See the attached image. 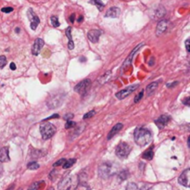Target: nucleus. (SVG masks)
I'll return each mask as SVG.
<instances>
[{"mask_svg": "<svg viewBox=\"0 0 190 190\" xmlns=\"http://www.w3.org/2000/svg\"><path fill=\"white\" fill-rule=\"evenodd\" d=\"M133 137H134V141H135L136 145H138L140 147H145L151 142L152 133L147 128L138 127L134 131Z\"/></svg>", "mask_w": 190, "mask_h": 190, "instance_id": "f257e3e1", "label": "nucleus"}, {"mask_svg": "<svg viewBox=\"0 0 190 190\" xmlns=\"http://www.w3.org/2000/svg\"><path fill=\"white\" fill-rule=\"evenodd\" d=\"M64 97H65V94L64 93H56L54 95H51L48 97V100L47 102L48 107L49 109H56L58 107H60L62 103H63Z\"/></svg>", "mask_w": 190, "mask_h": 190, "instance_id": "f03ea898", "label": "nucleus"}, {"mask_svg": "<svg viewBox=\"0 0 190 190\" xmlns=\"http://www.w3.org/2000/svg\"><path fill=\"white\" fill-rule=\"evenodd\" d=\"M40 133H41L42 138L44 140H48L55 134L56 128L50 123H45L40 125Z\"/></svg>", "mask_w": 190, "mask_h": 190, "instance_id": "7ed1b4c3", "label": "nucleus"}, {"mask_svg": "<svg viewBox=\"0 0 190 190\" xmlns=\"http://www.w3.org/2000/svg\"><path fill=\"white\" fill-rule=\"evenodd\" d=\"M114 165L111 162H104L98 167V174L101 178H108L114 174Z\"/></svg>", "mask_w": 190, "mask_h": 190, "instance_id": "20e7f679", "label": "nucleus"}, {"mask_svg": "<svg viewBox=\"0 0 190 190\" xmlns=\"http://www.w3.org/2000/svg\"><path fill=\"white\" fill-rule=\"evenodd\" d=\"M131 149H132L131 147L127 144L126 142H121L116 147V149H115L116 156L121 160L126 159L127 157L129 156L130 152H131Z\"/></svg>", "mask_w": 190, "mask_h": 190, "instance_id": "39448f33", "label": "nucleus"}, {"mask_svg": "<svg viewBox=\"0 0 190 190\" xmlns=\"http://www.w3.org/2000/svg\"><path fill=\"white\" fill-rule=\"evenodd\" d=\"M90 86H91L90 79H84L74 86V91L80 95H84L90 89Z\"/></svg>", "mask_w": 190, "mask_h": 190, "instance_id": "423d86ee", "label": "nucleus"}, {"mask_svg": "<svg viewBox=\"0 0 190 190\" xmlns=\"http://www.w3.org/2000/svg\"><path fill=\"white\" fill-rule=\"evenodd\" d=\"M138 87V84H133V85H131V86H128V87H126V88H124V89H123V90H121V91H119L118 93H116V95H115V97L118 98V99H120V100H122V99H124V98H125V97H127L129 95H131L136 88Z\"/></svg>", "mask_w": 190, "mask_h": 190, "instance_id": "0eeeda50", "label": "nucleus"}, {"mask_svg": "<svg viewBox=\"0 0 190 190\" xmlns=\"http://www.w3.org/2000/svg\"><path fill=\"white\" fill-rule=\"evenodd\" d=\"M27 16H28V19L30 20V22H31V29L35 30L37 28L38 24L40 23V20H39L38 16L34 13V11L32 8L28 9Z\"/></svg>", "mask_w": 190, "mask_h": 190, "instance_id": "6e6552de", "label": "nucleus"}, {"mask_svg": "<svg viewBox=\"0 0 190 190\" xmlns=\"http://www.w3.org/2000/svg\"><path fill=\"white\" fill-rule=\"evenodd\" d=\"M168 27H169V21L167 20H160L158 25H157V28H156V34H157V36H160L162 34H164L168 30Z\"/></svg>", "mask_w": 190, "mask_h": 190, "instance_id": "1a4fd4ad", "label": "nucleus"}, {"mask_svg": "<svg viewBox=\"0 0 190 190\" xmlns=\"http://www.w3.org/2000/svg\"><path fill=\"white\" fill-rule=\"evenodd\" d=\"M189 175H190V169H187L185 170L181 175L178 178V182L180 185L186 187V188H189Z\"/></svg>", "mask_w": 190, "mask_h": 190, "instance_id": "9d476101", "label": "nucleus"}, {"mask_svg": "<svg viewBox=\"0 0 190 190\" xmlns=\"http://www.w3.org/2000/svg\"><path fill=\"white\" fill-rule=\"evenodd\" d=\"M72 187V177L68 175L61 180L59 184V190H71Z\"/></svg>", "mask_w": 190, "mask_h": 190, "instance_id": "9b49d317", "label": "nucleus"}, {"mask_svg": "<svg viewBox=\"0 0 190 190\" xmlns=\"http://www.w3.org/2000/svg\"><path fill=\"white\" fill-rule=\"evenodd\" d=\"M44 45H45L44 40L41 39V38H37V39L34 41V45H33V48H32V53H33V55L38 56V55L40 54V52H41L42 48L44 47Z\"/></svg>", "mask_w": 190, "mask_h": 190, "instance_id": "f8f14e48", "label": "nucleus"}, {"mask_svg": "<svg viewBox=\"0 0 190 190\" xmlns=\"http://www.w3.org/2000/svg\"><path fill=\"white\" fill-rule=\"evenodd\" d=\"M170 120H171V117L169 115H161L157 120H155V124L158 126L159 129H163L170 122Z\"/></svg>", "mask_w": 190, "mask_h": 190, "instance_id": "ddd939ff", "label": "nucleus"}, {"mask_svg": "<svg viewBox=\"0 0 190 190\" xmlns=\"http://www.w3.org/2000/svg\"><path fill=\"white\" fill-rule=\"evenodd\" d=\"M102 32L99 31V30H97V29H94V30H90L87 34V37L88 39L92 42V43H97L98 40H99V37L101 35Z\"/></svg>", "mask_w": 190, "mask_h": 190, "instance_id": "4468645a", "label": "nucleus"}, {"mask_svg": "<svg viewBox=\"0 0 190 190\" xmlns=\"http://www.w3.org/2000/svg\"><path fill=\"white\" fill-rule=\"evenodd\" d=\"M144 46V44L143 43H141L139 46H136L133 49V51H132V53L128 56V58H127L126 60H125V61L124 62V64H123V69H126L127 67L129 66V65H131V63H132V61H133V55L135 54V52L137 51V50H139L140 49V48H142Z\"/></svg>", "mask_w": 190, "mask_h": 190, "instance_id": "2eb2a0df", "label": "nucleus"}, {"mask_svg": "<svg viewBox=\"0 0 190 190\" xmlns=\"http://www.w3.org/2000/svg\"><path fill=\"white\" fill-rule=\"evenodd\" d=\"M10 161L9 154H8V147H4L0 149V161L1 162H7Z\"/></svg>", "mask_w": 190, "mask_h": 190, "instance_id": "dca6fc26", "label": "nucleus"}, {"mask_svg": "<svg viewBox=\"0 0 190 190\" xmlns=\"http://www.w3.org/2000/svg\"><path fill=\"white\" fill-rule=\"evenodd\" d=\"M120 13H121V10H120L119 7H112L107 11V13L105 14V17H107V18H117V17H119Z\"/></svg>", "mask_w": 190, "mask_h": 190, "instance_id": "f3484780", "label": "nucleus"}, {"mask_svg": "<svg viewBox=\"0 0 190 190\" xmlns=\"http://www.w3.org/2000/svg\"><path fill=\"white\" fill-rule=\"evenodd\" d=\"M123 127H124V124H121V123H119V124H115L114 126L111 128V130L110 131V133H109V134H108V140H110V139H111L116 133H118L122 129H123Z\"/></svg>", "mask_w": 190, "mask_h": 190, "instance_id": "a211bd4d", "label": "nucleus"}, {"mask_svg": "<svg viewBox=\"0 0 190 190\" xmlns=\"http://www.w3.org/2000/svg\"><path fill=\"white\" fill-rule=\"evenodd\" d=\"M158 85H159V82H152L150 83L147 87H146V94L147 96H151L155 91L156 89L158 88Z\"/></svg>", "mask_w": 190, "mask_h": 190, "instance_id": "6ab92c4d", "label": "nucleus"}, {"mask_svg": "<svg viewBox=\"0 0 190 190\" xmlns=\"http://www.w3.org/2000/svg\"><path fill=\"white\" fill-rule=\"evenodd\" d=\"M165 13H166L165 8H164L162 6H161V7H159L155 10V13H154L153 19H155V20H159V19L162 18V17L165 15Z\"/></svg>", "mask_w": 190, "mask_h": 190, "instance_id": "aec40b11", "label": "nucleus"}, {"mask_svg": "<svg viewBox=\"0 0 190 190\" xmlns=\"http://www.w3.org/2000/svg\"><path fill=\"white\" fill-rule=\"evenodd\" d=\"M66 35L67 37L69 38V44H68V48L70 50H72L74 48V43L72 41V38H71V28L70 27H68L67 30H66Z\"/></svg>", "mask_w": 190, "mask_h": 190, "instance_id": "412c9836", "label": "nucleus"}, {"mask_svg": "<svg viewBox=\"0 0 190 190\" xmlns=\"http://www.w3.org/2000/svg\"><path fill=\"white\" fill-rule=\"evenodd\" d=\"M153 156H154V152H153V147H149L147 150H146L143 155H142V158L145 159V160H147V161H151L153 159Z\"/></svg>", "mask_w": 190, "mask_h": 190, "instance_id": "4be33fe9", "label": "nucleus"}, {"mask_svg": "<svg viewBox=\"0 0 190 190\" xmlns=\"http://www.w3.org/2000/svg\"><path fill=\"white\" fill-rule=\"evenodd\" d=\"M111 76V70H110V71H106L105 74H103V75L99 78V84H103L107 83V82L110 80Z\"/></svg>", "mask_w": 190, "mask_h": 190, "instance_id": "5701e85b", "label": "nucleus"}, {"mask_svg": "<svg viewBox=\"0 0 190 190\" xmlns=\"http://www.w3.org/2000/svg\"><path fill=\"white\" fill-rule=\"evenodd\" d=\"M90 3H91V4H94V5L97 7V9H98L99 11H102L103 8H104V7H105L104 3H103L101 0H91Z\"/></svg>", "mask_w": 190, "mask_h": 190, "instance_id": "b1692460", "label": "nucleus"}, {"mask_svg": "<svg viewBox=\"0 0 190 190\" xmlns=\"http://www.w3.org/2000/svg\"><path fill=\"white\" fill-rule=\"evenodd\" d=\"M75 162H76V159H70V160H68V161L66 160V161L62 164V167H63V169H69V168H70Z\"/></svg>", "mask_w": 190, "mask_h": 190, "instance_id": "393cba45", "label": "nucleus"}, {"mask_svg": "<svg viewBox=\"0 0 190 190\" xmlns=\"http://www.w3.org/2000/svg\"><path fill=\"white\" fill-rule=\"evenodd\" d=\"M27 168L29 170H37L39 169V164L36 161H31L27 164Z\"/></svg>", "mask_w": 190, "mask_h": 190, "instance_id": "a878e982", "label": "nucleus"}, {"mask_svg": "<svg viewBox=\"0 0 190 190\" xmlns=\"http://www.w3.org/2000/svg\"><path fill=\"white\" fill-rule=\"evenodd\" d=\"M74 190H91L89 186L85 183H80L78 184V186L74 188Z\"/></svg>", "mask_w": 190, "mask_h": 190, "instance_id": "bb28decb", "label": "nucleus"}, {"mask_svg": "<svg viewBox=\"0 0 190 190\" xmlns=\"http://www.w3.org/2000/svg\"><path fill=\"white\" fill-rule=\"evenodd\" d=\"M50 21H51V24H52V26L53 27H55V28H57V27H59L60 26V21H59V19L56 17V16H52L51 18H50Z\"/></svg>", "mask_w": 190, "mask_h": 190, "instance_id": "cd10ccee", "label": "nucleus"}, {"mask_svg": "<svg viewBox=\"0 0 190 190\" xmlns=\"http://www.w3.org/2000/svg\"><path fill=\"white\" fill-rule=\"evenodd\" d=\"M42 183L43 182H34V183H33L30 186V188H28V190H38L40 188V186H41Z\"/></svg>", "mask_w": 190, "mask_h": 190, "instance_id": "c85d7f7f", "label": "nucleus"}, {"mask_svg": "<svg viewBox=\"0 0 190 190\" xmlns=\"http://www.w3.org/2000/svg\"><path fill=\"white\" fill-rule=\"evenodd\" d=\"M95 114H96V111H88L87 113H85V114L84 115L83 119H84V120L90 119V118H91V117H93Z\"/></svg>", "mask_w": 190, "mask_h": 190, "instance_id": "c756f323", "label": "nucleus"}, {"mask_svg": "<svg viewBox=\"0 0 190 190\" xmlns=\"http://www.w3.org/2000/svg\"><path fill=\"white\" fill-rule=\"evenodd\" d=\"M7 64V58L5 56H0V69H3Z\"/></svg>", "mask_w": 190, "mask_h": 190, "instance_id": "7c9ffc66", "label": "nucleus"}, {"mask_svg": "<svg viewBox=\"0 0 190 190\" xmlns=\"http://www.w3.org/2000/svg\"><path fill=\"white\" fill-rule=\"evenodd\" d=\"M125 190H138V188H137V186L134 183H129L127 185L126 189Z\"/></svg>", "mask_w": 190, "mask_h": 190, "instance_id": "2f4dec72", "label": "nucleus"}, {"mask_svg": "<svg viewBox=\"0 0 190 190\" xmlns=\"http://www.w3.org/2000/svg\"><path fill=\"white\" fill-rule=\"evenodd\" d=\"M143 96H144V90H141V92L134 97V103H138L142 99Z\"/></svg>", "mask_w": 190, "mask_h": 190, "instance_id": "473e14b6", "label": "nucleus"}, {"mask_svg": "<svg viewBox=\"0 0 190 190\" xmlns=\"http://www.w3.org/2000/svg\"><path fill=\"white\" fill-rule=\"evenodd\" d=\"M75 123L74 122H71V121H67V124L65 125V128L66 129H70V128H72V127L75 126Z\"/></svg>", "mask_w": 190, "mask_h": 190, "instance_id": "72a5a7b5", "label": "nucleus"}, {"mask_svg": "<svg viewBox=\"0 0 190 190\" xmlns=\"http://www.w3.org/2000/svg\"><path fill=\"white\" fill-rule=\"evenodd\" d=\"M65 161H66V159H61L60 161H58L57 162H55V163L53 164V166H54V167H56V166L58 167V166H60V165H62Z\"/></svg>", "mask_w": 190, "mask_h": 190, "instance_id": "f704fd0d", "label": "nucleus"}, {"mask_svg": "<svg viewBox=\"0 0 190 190\" xmlns=\"http://www.w3.org/2000/svg\"><path fill=\"white\" fill-rule=\"evenodd\" d=\"M2 12H5V13H10L13 11V7H3L1 9Z\"/></svg>", "mask_w": 190, "mask_h": 190, "instance_id": "c9c22d12", "label": "nucleus"}, {"mask_svg": "<svg viewBox=\"0 0 190 190\" xmlns=\"http://www.w3.org/2000/svg\"><path fill=\"white\" fill-rule=\"evenodd\" d=\"M127 175H128V173H127L126 171H124V172H122V173L120 174V178H121L122 180H125L127 178Z\"/></svg>", "mask_w": 190, "mask_h": 190, "instance_id": "e433bc0d", "label": "nucleus"}, {"mask_svg": "<svg viewBox=\"0 0 190 190\" xmlns=\"http://www.w3.org/2000/svg\"><path fill=\"white\" fill-rule=\"evenodd\" d=\"M73 118V113H67L65 116H64V119L66 120V121H70V119H72Z\"/></svg>", "mask_w": 190, "mask_h": 190, "instance_id": "4c0bfd02", "label": "nucleus"}, {"mask_svg": "<svg viewBox=\"0 0 190 190\" xmlns=\"http://www.w3.org/2000/svg\"><path fill=\"white\" fill-rule=\"evenodd\" d=\"M189 44H190V39H187V41H186V49H187L188 52H189L190 51Z\"/></svg>", "mask_w": 190, "mask_h": 190, "instance_id": "58836bf2", "label": "nucleus"}, {"mask_svg": "<svg viewBox=\"0 0 190 190\" xmlns=\"http://www.w3.org/2000/svg\"><path fill=\"white\" fill-rule=\"evenodd\" d=\"M176 84H178V82H174V83H172V84H166V86H167V87H169V88H172V87L175 86Z\"/></svg>", "mask_w": 190, "mask_h": 190, "instance_id": "ea45409f", "label": "nucleus"}, {"mask_svg": "<svg viewBox=\"0 0 190 190\" xmlns=\"http://www.w3.org/2000/svg\"><path fill=\"white\" fill-rule=\"evenodd\" d=\"M189 100H190L189 97H186V98L183 100V104H185V105H187V106H189Z\"/></svg>", "mask_w": 190, "mask_h": 190, "instance_id": "a19ab883", "label": "nucleus"}, {"mask_svg": "<svg viewBox=\"0 0 190 190\" xmlns=\"http://www.w3.org/2000/svg\"><path fill=\"white\" fill-rule=\"evenodd\" d=\"M53 118H59V114H54V115H52L51 117H49V118H47V119L43 120V122H46V121L50 120V119H53Z\"/></svg>", "mask_w": 190, "mask_h": 190, "instance_id": "79ce46f5", "label": "nucleus"}, {"mask_svg": "<svg viewBox=\"0 0 190 190\" xmlns=\"http://www.w3.org/2000/svg\"><path fill=\"white\" fill-rule=\"evenodd\" d=\"M141 190H153V188L149 186H145L141 188Z\"/></svg>", "mask_w": 190, "mask_h": 190, "instance_id": "37998d69", "label": "nucleus"}, {"mask_svg": "<svg viewBox=\"0 0 190 190\" xmlns=\"http://www.w3.org/2000/svg\"><path fill=\"white\" fill-rule=\"evenodd\" d=\"M10 69L12 70H16V65H15V63H10Z\"/></svg>", "mask_w": 190, "mask_h": 190, "instance_id": "c03bdc74", "label": "nucleus"}, {"mask_svg": "<svg viewBox=\"0 0 190 190\" xmlns=\"http://www.w3.org/2000/svg\"><path fill=\"white\" fill-rule=\"evenodd\" d=\"M74 17H75V14H74V13L70 17V22H73V21H74Z\"/></svg>", "mask_w": 190, "mask_h": 190, "instance_id": "a18cd8bd", "label": "nucleus"}, {"mask_svg": "<svg viewBox=\"0 0 190 190\" xmlns=\"http://www.w3.org/2000/svg\"><path fill=\"white\" fill-rule=\"evenodd\" d=\"M3 171H4V169H3V165H2V162L0 161V176H1L2 174H3Z\"/></svg>", "mask_w": 190, "mask_h": 190, "instance_id": "49530a36", "label": "nucleus"}, {"mask_svg": "<svg viewBox=\"0 0 190 190\" xmlns=\"http://www.w3.org/2000/svg\"><path fill=\"white\" fill-rule=\"evenodd\" d=\"M83 20H84V17H83V16H81L80 18H78L77 21H78V22H82V21H83Z\"/></svg>", "mask_w": 190, "mask_h": 190, "instance_id": "de8ad7c7", "label": "nucleus"}, {"mask_svg": "<svg viewBox=\"0 0 190 190\" xmlns=\"http://www.w3.org/2000/svg\"><path fill=\"white\" fill-rule=\"evenodd\" d=\"M20 31V29L19 27H17V28H16V30H15V32H16V33H19Z\"/></svg>", "mask_w": 190, "mask_h": 190, "instance_id": "09e8293b", "label": "nucleus"}, {"mask_svg": "<svg viewBox=\"0 0 190 190\" xmlns=\"http://www.w3.org/2000/svg\"><path fill=\"white\" fill-rule=\"evenodd\" d=\"M48 190H54V188H50L49 189H48Z\"/></svg>", "mask_w": 190, "mask_h": 190, "instance_id": "8fccbe9b", "label": "nucleus"}]
</instances>
